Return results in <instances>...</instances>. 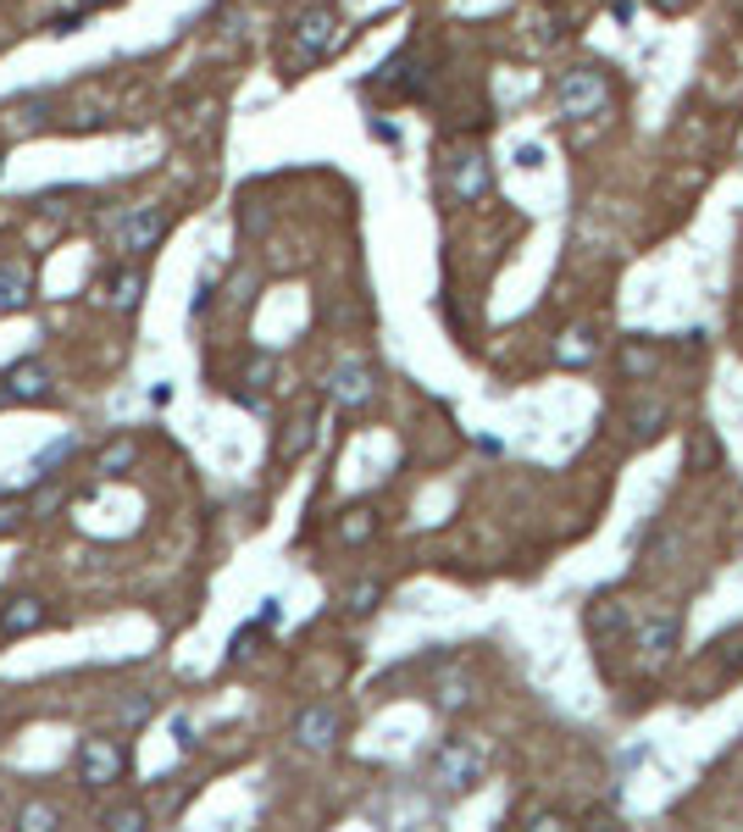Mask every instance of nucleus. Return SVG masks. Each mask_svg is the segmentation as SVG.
<instances>
[{
	"label": "nucleus",
	"mask_w": 743,
	"mask_h": 832,
	"mask_svg": "<svg viewBox=\"0 0 743 832\" xmlns=\"http://www.w3.org/2000/svg\"><path fill=\"white\" fill-rule=\"evenodd\" d=\"M483 766H488V749H483V743H472V738H444V743L433 749V761H428V777H433L444 794H466V788L483 777Z\"/></svg>",
	"instance_id": "f257e3e1"
},
{
	"label": "nucleus",
	"mask_w": 743,
	"mask_h": 832,
	"mask_svg": "<svg viewBox=\"0 0 743 832\" xmlns=\"http://www.w3.org/2000/svg\"><path fill=\"white\" fill-rule=\"evenodd\" d=\"M334 45H339V12H334V7H305V12L294 18V28H289V56H294L300 67L322 61Z\"/></svg>",
	"instance_id": "f03ea898"
},
{
	"label": "nucleus",
	"mask_w": 743,
	"mask_h": 832,
	"mask_svg": "<svg viewBox=\"0 0 743 832\" xmlns=\"http://www.w3.org/2000/svg\"><path fill=\"white\" fill-rule=\"evenodd\" d=\"M123 772H128L123 738L90 732L84 743H78V783H84V788H112V783H123Z\"/></svg>",
	"instance_id": "7ed1b4c3"
},
{
	"label": "nucleus",
	"mask_w": 743,
	"mask_h": 832,
	"mask_svg": "<svg viewBox=\"0 0 743 832\" xmlns=\"http://www.w3.org/2000/svg\"><path fill=\"white\" fill-rule=\"evenodd\" d=\"M605 101H611V83H605V72H594V67H571V72H560V83H555L560 117H594V112H605Z\"/></svg>",
	"instance_id": "20e7f679"
},
{
	"label": "nucleus",
	"mask_w": 743,
	"mask_h": 832,
	"mask_svg": "<svg viewBox=\"0 0 743 832\" xmlns=\"http://www.w3.org/2000/svg\"><path fill=\"white\" fill-rule=\"evenodd\" d=\"M677 638H683V622H677L672 611L643 616V622H638V633H632V644H638V655H643L649 666H666V660L677 655Z\"/></svg>",
	"instance_id": "39448f33"
},
{
	"label": "nucleus",
	"mask_w": 743,
	"mask_h": 832,
	"mask_svg": "<svg viewBox=\"0 0 743 832\" xmlns=\"http://www.w3.org/2000/svg\"><path fill=\"white\" fill-rule=\"evenodd\" d=\"M339 732H345L339 705H305V710L294 716V743H300V749H311V755L334 749V743H339Z\"/></svg>",
	"instance_id": "423d86ee"
},
{
	"label": "nucleus",
	"mask_w": 743,
	"mask_h": 832,
	"mask_svg": "<svg viewBox=\"0 0 743 832\" xmlns=\"http://www.w3.org/2000/svg\"><path fill=\"white\" fill-rule=\"evenodd\" d=\"M161 233H167V211H155V206H133V211L117 222V244L128 250V256H139V250H155Z\"/></svg>",
	"instance_id": "0eeeda50"
},
{
	"label": "nucleus",
	"mask_w": 743,
	"mask_h": 832,
	"mask_svg": "<svg viewBox=\"0 0 743 832\" xmlns=\"http://www.w3.org/2000/svg\"><path fill=\"white\" fill-rule=\"evenodd\" d=\"M450 189L461 200H483L488 195V155L483 150H455L450 155Z\"/></svg>",
	"instance_id": "6e6552de"
},
{
	"label": "nucleus",
	"mask_w": 743,
	"mask_h": 832,
	"mask_svg": "<svg viewBox=\"0 0 743 832\" xmlns=\"http://www.w3.org/2000/svg\"><path fill=\"white\" fill-rule=\"evenodd\" d=\"M7 400L18 405H45L50 400V367L45 361H18L7 372Z\"/></svg>",
	"instance_id": "1a4fd4ad"
},
{
	"label": "nucleus",
	"mask_w": 743,
	"mask_h": 832,
	"mask_svg": "<svg viewBox=\"0 0 743 832\" xmlns=\"http://www.w3.org/2000/svg\"><path fill=\"white\" fill-rule=\"evenodd\" d=\"M372 367L367 361H339L334 367V378H327V394H334L339 405H367L372 400Z\"/></svg>",
	"instance_id": "9d476101"
},
{
	"label": "nucleus",
	"mask_w": 743,
	"mask_h": 832,
	"mask_svg": "<svg viewBox=\"0 0 743 832\" xmlns=\"http://www.w3.org/2000/svg\"><path fill=\"white\" fill-rule=\"evenodd\" d=\"M45 622H50V611H45V600H39V594H18V600H7V605H0V627H7L12 638L39 633Z\"/></svg>",
	"instance_id": "9b49d317"
},
{
	"label": "nucleus",
	"mask_w": 743,
	"mask_h": 832,
	"mask_svg": "<svg viewBox=\"0 0 743 832\" xmlns=\"http://www.w3.org/2000/svg\"><path fill=\"white\" fill-rule=\"evenodd\" d=\"M34 300V267L28 262H0V311H23Z\"/></svg>",
	"instance_id": "f8f14e48"
},
{
	"label": "nucleus",
	"mask_w": 743,
	"mask_h": 832,
	"mask_svg": "<svg viewBox=\"0 0 743 832\" xmlns=\"http://www.w3.org/2000/svg\"><path fill=\"white\" fill-rule=\"evenodd\" d=\"M632 622H627V605L622 600H594L589 605V633L594 638H622Z\"/></svg>",
	"instance_id": "ddd939ff"
},
{
	"label": "nucleus",
	"mask_w": 743,
	"mask_h": 832,
	"mask_svg": "<svg viewBox=\"0 0 743 832\" xmlns=\"http://www.w3.org/2000/svg\"><path fill=\"white\" fill-rule=\"evenodd\" d=\"M272 372H278V361H272V356H256V361H251V372H244V389H239V394H244V405H262V400H267Z\"/></svg>",
	"instance_id": "4468645a"
},
{
	"label": "nucleus",
	"mask_w": 743,
	"mask_h": 832,
	"mask_svg": "<svg viewBox=\"0 0 743 832\" xmlns=\"http://www.w3.org/2000/svg\"><path fill=\"white\" fill-rule=\"evenodd\" d=\"M139 294H144V273H139V267H128V273H117V278L106 284V300H112L117 311H133Z\"/></svg>",
	"instance_id": "2eb2a0df"
},
{
	"label": "nucleus",
	"mask_w": 743,
	"mask_h": 832,
	"mask_svg": "<svg viewBox=\"0 0 743 832\" xmlns=\"http://www.w3.org/2000/svg\"><path fill=\"white\" fill-rule=\"evenodd\" d=\"M555 356H560V367H589V361H594V333H589V327H571Z\"/></svg>",
	"instance_id": "dca6fc26"
},
{
	"label": "nucleus",
	"mask_w": 743,
	"mask_h": 832,
	"mask_svg": "<svg viewBox=\"0 0 743 832\" xmlns=\"http://www.w3.org/2000/svg\"><path fill=\"white\" fill-rule=\"evenodd\" d=\"M133 461H139V444H133V439H112V444L101 450V472H106V477H123Z\"/></svg>",
	"instance_id": "f3484780"
},
{
	"label": "nucleus",
	"mask_w": 743,
	"mask_h": 832,
	"mask_svg": "<svg viewBox=\"0 0 743 832\" xmlns=\"http://www.w3.org/2000/svg\"><path fill=\"white\" fill-rule=\"evenodd\" d=\"M660 423H666V400H643V405L632 411V434H638V439H654Z\"/></svg>",
	"instance_id": "a211bd4d"
},
{
	"label": "nucleus",
	"mask_w": 743,
	"mask_h": 832,
	"mask_svg": "<svg viewBox=\"0 0 743 832\" xmlns=\"http://www.w3.org/2000/svg\"><path fill=\"white\" fill-rule=\"evenodd\" d=\"M372 528H378V517H372L367 506H356V511H345L339 539H345V544H367V539H372Z\"/></svg>",
	"instance_id": "6ab92c4d"
},
{
	"label": "nucleus",
	"mask_w": 743,
	"mask_h": 832,
	"mask_svg": "<svg viewBox=\"0 0 743 832\" xmlns=\"http://www.w3.org/2000/svg\"><path fill=\"white\" fill-rule=\"evenodd\" d=\"M378 600H383V582H356L350 589V616H367V611H378Z\"/></svg>",
	"instance_id": "aec40b11"
},
{
	"label": "nucleus",
	"mask_w": 743,
	"mask_h": 832,
	"mask_svg": "<svg viewBox=\"0 0 743 832\" xmlns=\"http://www.w3.org/2000/svg\"><path fill=\"white\" fill-rule=\"evenodd\" d=\"M622 372H632V378L654 372V350H643L638 339H627V345H622Z\"/></svg>",
	"instance_id": "412c9836"
},
{
	"label": "nucleus",
	"mask_w": 743,
	"mask_h": 832,
	"mask_svg": "<svg viewBox=\"0 0 743 832\" xmlns=\"http://www.w3.org/2000/svg\"><path fill=\"white\" fill-rule=\"evenodd\" d=\"M28 517V499L23 494H0V533H12Z\"/></svg>",
	"instance_id": "4be33fe9"
},
{
	"label": "nucleus",
	"mask_w": 743,
	"mask_h": 832,
	"mask_svg": "<svg viewBox=\"0 0 743 832\" xmlns=\"http://www.w3.org/2000/svg\"><path fill=\"white\" fill-rule=\"evenodd\" d=\"M18 827H28V832H50V827H56V810H50V805H23V810H18Z\"/></svg>",
	"instance_id": "5701e85b"
},
{
	"label": "nucleus",
	"mask_w": 743,
	"mask_h": 832,
	"mask_svg": "<svg viewBox=\"0 0 743 832\" xmlns=\"http://www.w3.org/2000/svg\"><path fill=\"white\" fill-rule=\"evenodd\" d=\"M106 827H117V832H139V827H150V821H144V810H139V805H117V810H106Z\"/></svg>",
	"instance_id": "b1692460"
},
{
	"label": "nucleus",
	"mask_w": 743,
	"mask_h": 832,
	"mask_svg": "<svg viewBox=\"0 0 743 832\" xmlns=\"http://www.w3.org/2000/svg\"><path fill=\"white\" fill-rule=\"evenodd\" d=\"M716 455H721V450H716V439H710V434L688 439V461H694V466H716Z\"/></svg>",
	"instance_id": "393cba45"
},
{
	"label": "nucleus",
	"mask_w": 743,
	"mask_h": 832,
	"mask_svg": "<svg viewBox=\"0 0 743 832\" xmlns=\"http://www.w3.org/2000/svg\"><path fill=\"white\" fill-rule=\"evenodd\" d=\"M144 716H155V694H139L123 705V721H144Z\"/></svg>",
	"instance_id": "a878e982"
},
{
	"label": "nucleus",
	"mask_w": 743,
	"mask_h": 832,
	"mask_svg": "<svg viewBox=\"0 0 743 832\" xmlns=\"http://www.w3.org/2000/svg\"><path fill=\"white\" fill-rule=\"evenodd\" d=\"M78 23H84V12H67V18H56V34H72Z\"/></svg>",
	"instance_id": "bb28decb"
}]
</instances>
